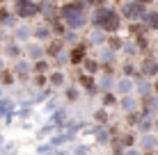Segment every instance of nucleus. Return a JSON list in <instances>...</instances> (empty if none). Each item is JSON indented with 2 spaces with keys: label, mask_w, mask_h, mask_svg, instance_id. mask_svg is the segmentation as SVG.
<instances>
[{
  "label": "nucleus",
  "mask_w": 158,
  "mask_h": 155,
  "mask_svg": "<svg viewBox=\"0 0 158 155\" xmlns=\"http://www.w3.org/2000/svg\"><path fill=\"white\" fill-rule=\"evenodd\" d=\"M16 14H19L21 18H30V16L37 14V5L30 2V0H19V2H16Z\"/></svg>",
  "instance_id": "nucleus-3"
},
{
  "label": "nucleus",
  "mask_w": 158,
  "mask_h": 155,
  "mask_svg": "<svg viewBox=\"0 0 158 155\" xmlns=\"http://www.w3.org/2000/svg\"><path fill=\"white\" fill-rule=\"evenodd\" d=\"M89 2H94V5H96V2H101V0H89Z\"/></svg>",
  "instance_id": "nucleus-7"
},
{
  "label": "nucleus",
  "mask_w": 158,
  "mask_h": 155,
  "mask_svg": "<svg viewBox=\"0 0 158 155\" xmlns=\"http://www.w3.org/2000/svg\"><path fill=\"white\" fill-rule=\"evenodd\" d=\"M62 18L69 28H80L85 23V12H83V5L80 2H69L62 7Z\"/></svg>",
  "instance_id": "nucleus-1"
},
{
  "label": "nucleus",
  "mask_w": 158,
  "mask_h": 155,
  "mask_svg": "<svg viewBox=\"0 0 158 155\" xmlns=\"http://www.w3.org/2000/svg\"><path fill=\"white\" fill-rule=\"evenodd\" d=\"M147 23L158 30V14H147Z\"/></svg>",
  "instance_id": "nucleus-5"
},
{
  "label": "nucleus",
  "mask_w": 158,
  "mask_h": 155,
  "mask_svg": "<svg viewBox=\"0 0 158 155\" xmlns=\"http://www.w3.org/2000/svg\"><path fill=\"white\" fill-rule=\"evenodd\" d=\"M48 2H53V0H48Z\"/></svg>",
  "instance_id": "nucleus-8"
},
{
  "label": "nucleus",
  "mask_w": 158,
  "mask_h": 155,
  "mask_svg": "<svg viewBox=\"0 0 158 155\" xmlns=\"http://www.w3.org/2000/svg\"><path fill=\"white\" fill-rule=\"evenodd\" d=\"M94 23L99 25V28L103 30H117L119 28V16L112 12V9H96V14H94Z\"/></svg>",
  "instance_id": "nucleus-2"
},
{
  "label": "nucleus",
  "mask_w": 158,
  "mask_h": 155,
  "mask_svg": "<svg viewBox=\"0 0 158 155\" xmlns=\"http://www.w3.org/2000/svg\"><path fill=\"white\" fill-rule=\"evenodd\" d=\"M83 55H85V50H83V48H76L71 60H73V62H80V60H83Z\"/></svg>",
  "instance_id": "nucleus-6"
},
{
  "label": "nucleus",
  "mask_w": 158,
  "mask_h": 155,
  "mask_svg": "<svg viewBox=\"0 0 158 155\" xmlns=\"http://www.w3.org/2000/svg\"><path fill=\"white\" fill-rule=\"evenodd\" d=\"M124 14H126L128 18H138V16H144V7H142V2L126 5V7H124Z\"/></svg>",
  "instance_id": "nucleus-4"
}]
</instances>
